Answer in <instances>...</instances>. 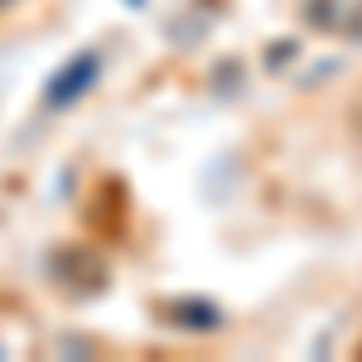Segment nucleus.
<instances>
[{
  "instance_id": "obj_1",
  "label": "nucleus",
  "mask_w": 362,
  "mask_h": 362,
  "mask_svg": "<svg viewBox=\"0 0 362 362\" xmlns=\"http://www.w3.org/2000/svg\"><path fill=\"white\" fill-rule=\"evenodd\" d=\"M10 5H20V0H0V15H5V10H10Z\"/></svg>"
}]
</instances>
